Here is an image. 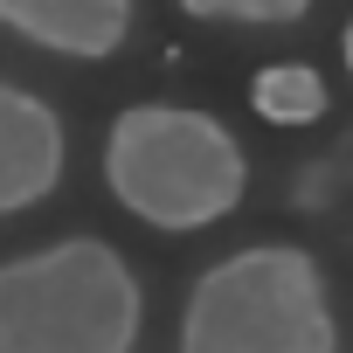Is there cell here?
I'll return each mask as SVG.
<instances>
[{
    "mask_svg": "<svg viewBox=\"0 0 353 353\" xmlns=\"http://www.w3.org/2000/svg\"><path fill=\"white\" fill-rule=\"evenodd\" d=\"M181 14L215 21V28H284L312 14V0H181Z\"/></svg>",
    "mask_w": 353,
    "mask_h": 353,
    "instance_id": "cell-7",
    "label": "cell"
},
{
    "mask_svg": "<svg viewBox=\"0 0 353 353\" xmlns=\"http://www.w3.org/2000/svg\"><path fill=\"white\" fill-rule=\"evenodd\" d=\"M104 188L111 201L159 229V236H194L243 208L250 194V159L236 132L188 104H132L104 132Z\"/></svg>",
    "mask_w": 353,
    "mask_h": 353,
    "instance_id": "cell-1",
    "label": "cell"
},
{
    "mask_svg": "<svg viewBox=\"0 0 353 353\" xmlns=\"http://www.w3.org/2000/svg\"><path fill=\"white\" fill-rule=\"evenodd\" d=\"M339 56H346V77H353V14H346V28H339Z\"/></svg>",
    "mask_w": 353,
    "mask_h": 353,
    "instance_id": "cell-8",
    "label": "cell"
},
{
    "mask_svg": "<svg viewBox=\"0 0 353 353\" xmlns=\"http://www.w3.org/2000/svg\"><path fill=\"white\" fill-rule=\"evenodd\" d=\"M250 104L263 125H319L325 118V77L312 63H263L250 83Z\"/></svg>",
    "mask_w": 353,
    "mask_h": 353,
    "instance_id": "cell-6",
    "label": "cell"
},
{
    "mask_svg": "<svg viewBox=\"0 0 353 353\" xmlns=\"http://www.w3.org/2000/svg\"><path fill=\"white\" fill-rule=\"evenodd\" d=\"M132 0H0V28L77 63H104L132 35Z\"/></svg>",
    "mask_w": 353,
    "mask_h": 353,
    "instance_id": "cell-5",
    "label": "cell"
},
{
    "mask_svg": "<svg viewBox=\"0 0 353 353\" xmlns=\"http://www.w3.org/2000/svg\"><path fill=\"white\" fill-rule=\"evenodd\" d=\"M63 166H70V132L63 118L0 77V215H21L35 201H49L63 188Z\"/></svg>",
    "mask_w": 353,
    "mask_h": 353,
    "instance_id": "cell-4",
    "label": "cell"
},
{
    "mask_svg": "<svg viewBox=\"0 0 353 353\" xmlns=\"http://www.w3.org/2000/svg\"><path fill=\"white\" fill-rule=\"evenodd\" d=\"M188 353H332L339 319L325 305V270L298 243H256L194 277L181 312Z\"/></svg>",
    "mask_w": 353,
    "mask_h": 353,
    "instance_id": "cell-3",
    "label": "cell"
},
{
    "mask_svg": "<svg viewBox=\"0 0 353 353\" xmlns=\"http://www.w3.org/2000/svg\"><path fill=\"white\" fill-rule=\"evenodd\" d=\"M145 291L104 236H63L0 263V353H132Z\"/></svg>",
    "mask_w": 353,
    "mask_h": 353,
    "instance_id": "cell-2",
    "label": "cell"
}]
</instances>
